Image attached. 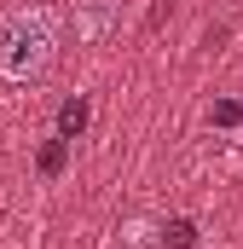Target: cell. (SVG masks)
Wrapping results in <instances>:
<instances>
[{"label":"cell","mask_w":243,"mask_h":249,"mask_svg":"<svg viewBox=\"0 0 243 249\" xmlns=\"http://www.w3.org/2000/svg\"><path fill=\"white\" fill-rule=\"evenodd\" d=\"M58 53V12L47 6H17L0 18V75L6 81H35Z\"/></svg>","instance_id":"6da1fadb"},{"label":"cell","mask_w":243,"mask_h":249,"mask_svg":"<svg viewBox=\"0 0 243 249\" xmlns=\"http://www.w3.org/2000/svg\"><path fill=\"white\" fill-rule=\"evenodd\" d=\"M116 23V0H81L75 6V35L81 41H104Z\"/></svg>","instance_id":"7a4b0ae2"},{"label":"cell","mask_w":243,"mask_h":249,"mask_svg":"<svg viewBox=\"0 0 243 249\" xmlns=\"http://www.w3.org/2000/svg\"><path fill=\"white\" fill-rule=\"evenodd\" d=\"M87 133V99H64L58 105V139H81Z\"/></svg>","instance_id":"3957f363"},{"label":"cell","mask_w":243,"mask_h":249,"mask_svg":"<svg viewBox=\"0 0 243 249\" xmlns=\"http://www.w3.org/2000/svg\"><path fill=\"white\" fill-rule=\"evenodd\" d=\"M162 244L168 249H191L197 244V226H191V220H168V226H162Z\"/></svg>","instance_id":"277c9868"},{"label":"cell","mask_w":243,"mask_h":249,"mask_svg":"<svg viewBox=\"0 0 243 249\" xmlns=\"http://www.w3.org/2000/svg\"><path fill=\"white\" fill-rule=\"evenodd\" d=\"M208 122H214V127H243V105H238V99L214 105V110H208Z\"/></svg>","instance_id":"5b68a950"},{"label":"cell","mask_w":243,"mask_h":249,"mask_svg":"<svg viewBox=\"0 0 243 249\" xmlns=\"http://www.w3.org/2000/svg\"><path fill=\"white\" fill-rule=\"evenodd\" d=\"M64 157H69V139H52V145L41 151V174H58V168H64Z\"/></svg>","instance_id":"8992f818"}]
</instances>
